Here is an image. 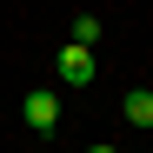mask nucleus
Segmentation results:
<instances>
[{"label":"nucleus","instance_id":"f257e3e1","mask_svg":"<svg viewBox=\"0 0 153 153\" xmlns=\"http://www.w3.org/2000/svg\"><path fill=\"white\" fill-rule=\"evenodd\" d=\"M20 120H27L33 133H53V126H60V93L53 87H33L27 100H20Z\"/></svg>","mask_w":153,"mask_h":153},{"label":"nucleus","instance_id":"f03ea898","mask_svg":"<svg viewBox=\"0 0 153 153\" xmlns=\"http://www.w3.org/2000/svg\"><path fill=\"white\" fill-rule=\"evenodd\" d=\"M53 67H60V87H87V80H93V53H87V47H73V40L60 47Z\"/></svg>","mask_w":153,"mask_h":153},{"label":"nucleus","instance_id":"7ed1b4c3","mask_svg":"<svg viewBox=\"0 0 153 153\" xmlns=\"http://www.w3.org/2000/svg\"><path fill=\"white\" fill-rule=\"evenodd\" d=\"M120 113H126V126H153V87H133L120 100Z\"/></svg>","mask_w":153,"mask_h":153},{"label":"nucleus","instance_id":"20e7f679","mask_svg":"<svg viewBox=\"0 0 153 153\" xmlns=\"http://www.w3.org/2000/svg\"><path fill=\"white\" fill-rule=\"evenodd\" d=\"M73 47H87V53H93V47H100V20L93 13H80V20H73V33H67Z\"/></svg>","mask_w":153,"mask_h":153},{"label":"nucleus","instance_id":"39448f33","mask_svg":"<svg viewBox=\"0 0 153 153\" xmlns=\"http://www.w3.org/2000/svg\"><path fill=\"white\" fill-rule=\"evenodd\" d=\"M87 153H120V146H87Z\"/></svg>","mask_w":153,"mask_h":153}]
</instances>
